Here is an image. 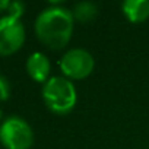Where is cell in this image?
Wrapping results in <instances>:
<instances>
[{"mask_svg":"<svg viewBox=\"0 0 149 149\" xmlns=\"http://www.w3.org/2000/svg\"><path fill=\"white\" fill-rule=\"evenodd\" d=\"M10 95V85H9V81L6 79V76H3L0 73V101H5L8 100Z\"/></svg>","mask_w":149,"mask_h":149,"instance_id":"obj_10","label":"cell"},{"mask_svg":"<svg viewBox=\"0 0 149 149\" xmlns=\"http://www.w3.org/2000/svg\"><path fill=\"white\" fill-rule=\"evenodd\" d=\"M2 114H3V113H2V110H0V118H2Z\"/></svg>","mask_w":149,"mask_h":149,"instance_id":"obj_12","label":"cell"},{"mask_svg":"<svg viewBox=\"0 0 149 149\" xmlns=\"http://www.w3.org/2000/svg\"><path fill=\"white\" fill-rule=\"evenodd\" d=\"M94 56L85 48H70L60 60V69L67 79H84L92 73Z\"/></svg>","mask_w":149,"mask_h":149,"instance_id":"obj_4","label":"cell"},{"mask_svg":"<svg viewBox=\"0 0 149 149\" xmlns=\"http://www.w3.org/2000/svg\"><path fill=\"white\" fill-rule=\"evenodd\" d=\"M97 13H98V6L94 2H78L72 9L73 18L82 24L92 21L97 16Z\"/></svg>","mask_w":149,"mask_h":149,"instance_id":"obj_8","label":"cell"},{"mask_svg":"<svg viewBox=\"0 0 149 149\" xmlns=\"http://www.w3.org/2000/svg\"><path fill=\"white\" fill-rule=\"evenodd\" d=\"M25 41V28L21 19L13 16L0 18V56H8L22 47Z\"/></svg>","mask_w":149,"mask_h":149,"instance_id":"obj_5","label":"cell"},{"mask_svg":"<svg viewBox=\"0 0 149 149\" xmlns=\"http://www.w3.org/2000/svg\"><path fill=\"white\" fill-rule=\"evenodd\" d=\"M73 22L72 10L61 6H51L37 16L35 32L40 41L50 48H63L70 41Z\"/></svg>","mask_w":149,"mask_h":149,"instance_id":"obj_1","label":"cell"},{"mask_svg":"<svg viewBox=\"0 0 149 149\" xmlns=\"http://www.w3.org/2000/svg\"><path fill=\"white\" fill-rule=\"evenodd\" d=\"M24 10H25V5L22 2H19V0H15V2H10V5L8 8V12H9L8 15L19 19L24 15Z\"/></svg>","mask_w":149,"mask_h":149,"instance_id":"obj_9","label":"cell"},{"mask_svg":"<svg viewBox=\"0 0 149 149\" xmlns=\"http://www.w3.org/2000/svg\"><path fill=\"white\" fill-rule=\"evenodd\" d=\"M121 9L132 22H143L149 18V0H124Z\"/></svg>","mask_w":149,"mask_h":149,"instance_id":"obj_7","label":"cell"},{"mask_svg":"<svg viewBox=\"0 0 149 149\" xmlns=\"http://www.w3.org/2000/svg\"><path fill=\"white\" fill-rule=\"evenodd\" d=\"M0 142L8 149H29L34 143V133L24 118L10 116L0 124Z\"/></svg>","mask_w":149,"mask_h":149,"instance_id":"obj_3","label":"cell"},{"mask_svg":"<svg viewBox=\"0 0 149 149\" xmlns=\"http://www.w3.org/2000/svg\"><path fill=\"white\" fill-rule=\"evenodd\" d=\"M26 70L34 81L47 82L50 79L48 74H50V70H51V64H50L48 57L44 53H40V51L32 53L26 60Z\"/></svg>","mask_w":149,"mask_h":149,"instance_id":"obj_6","label":"cell"},{"mask_svg":"<svg viewBox=\"0 0 149 149\" xmlns=\"http://www.w3.org/2000/svg\"><path fill=\"white\" fill-rule=\"evenodd\" d=\"M10 2L9 0H0V10H8Z\"/></svg>","mask_w":149,"mask_h":149,"instance_id":"obj_11","label":"cell"},{"mask_svg":"<svg viewBox=\"0 0 149 149\" xmlns=\"http://www.w3.org/2000/svg\"><path fill=\"white\" fill-rule=\"evenodd\" d=\"M42 98L56 114H67L76 104V88L66 76H51L42 86Z\"/></svg>","mask_w":149,"mask_h":149,"instance_id":"obj_2","label":"cell"}]
</instances>
